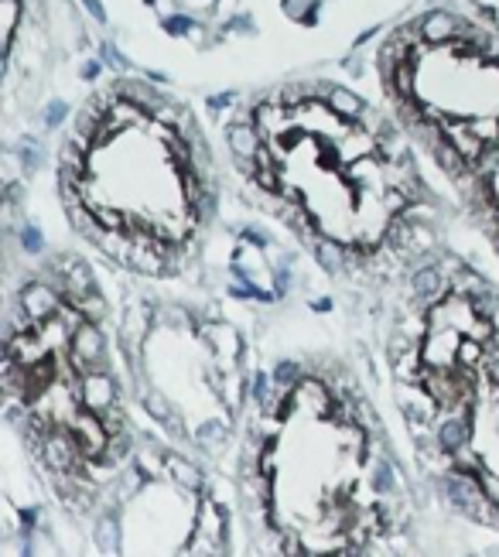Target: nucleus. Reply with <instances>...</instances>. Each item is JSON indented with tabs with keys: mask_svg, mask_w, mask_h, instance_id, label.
<instances>
[{
	"mask_svg": "<svg viewBox=\"0 0 499 557\" xmlns=\"http://www.w3.org/2000/svg\"><path fill=\"white\" fill-rule=\"evenodd\" d=\"M21 301H24V308L31 311V318H35V322H45V318H52L55 311L62 308L59 298H55V291L48 288V284H38V281L24 288Z\"/></svg>",
	"mask_w": 499,
	"mask_h": 557,
	"instance_id": "nucleus-1",
	"label": "nucleus"
},
{
	"mask_svg": "<svg viewBox=\"0 0 499 557\" xmlns=\"http://www.w3.org/2000/svg\"><path fill=\"white\" fill-rule=\"evenodd\" d=\"M455 21L452 18H431L428 21V42H438V38H455Z\"/></svg>",
	"mask_w": 499,
	"mask_h": 557,
	"instance_id": "nucleus-2",
	"label": "nucleus"
},
{
	"mask_svg": "<svg viewBox=\"0 0 499 557\" xmlns=\"http://www.w3.org/2000/svg\"><path fill=\"white\" fill-rule=\"evenodd\" d=\"M24 247H28V250H38V247H42V240H38L35 229H28V233H24Z\"/></svg>",
	"mask_w": 499,
	"mask_h": 557,
	"instance_id": "nucleus-3",
	"label": "nucleus"
},
{
	"mask_svg": "<svg viewBox=\"0 0 499 557\" xmlns=\"http://www.w3.org/2000/svg\"><path fill=\"white\" fill-rule=\"evenodd\" d=\"M431 281H435V274H431V270H428V274H421V277H417V291H428Z\"/></svg>",
	"mask_w": 499,
	"mask_h": 557,
	"instance_id": "nucleus-4",
	"label": "nucleus"
}]
</instances>
